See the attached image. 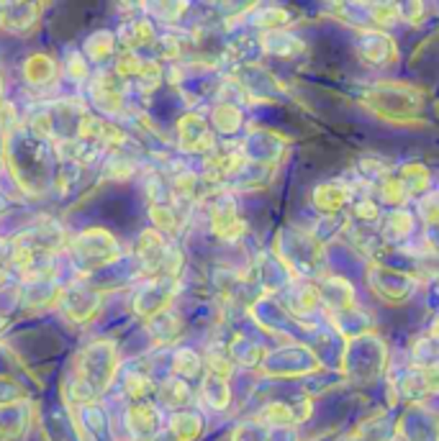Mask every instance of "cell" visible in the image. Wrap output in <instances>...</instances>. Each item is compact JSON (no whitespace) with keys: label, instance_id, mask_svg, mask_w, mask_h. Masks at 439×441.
Instances as JSON below:
<instances>
[{"label":"cell","instance_id":"obj_1","mask_svg":"<svg viewBox=\"0 0 439 441\" xmlns=\"http://www.w3.org/2000/svg\"><path fill=\"white\" fill-rule=\"evenodd\" d=\"M352 198V190L350 185H344V182H321L316 190H313V205L321 210H327V213H336V210H342Z\"/></svg>","mask_w":439,"mask_h":441},{"label":"cell","instance_id":"obj_2","mask_svg":"<svg viewBox=\"0 0 439 441\" xmlns=\"http://www.w3.org/2000/svg\"><path fill=\"white\" fill-rule=\"evenodd\" d=\"M155 36L152 34V26H149L147 21H131V23H126L124 29H121V39H124V44L126 46H139V44H147L149 39Z\"/></svg>","mask_w":439,"mask_h":441},{"label":"cell","instance_id":"obj_3","mask_svg":"<svg viewBox=\"0 0 439 441\" xmlns=\"http://www.w3.org/2000/svg\"><path fill=\"white\" fill-rule=\"evenodd\" d=\"M262 419L268 426H293L298 421V416L293 413V408H288L285 403H270L262 411Z\"/></svg>","mask_w":439,"mask_h":441},{"label":"cell","instance_id":"obj_4","mask_svg":"<svg viewBox=\"0 0 439 441\" xmlns=\"http://www.w3.org/2000/svg\"><path fill=\"white\" fill-rule=\"evenodd\" d=\"M380 198L386 203H393V205H403L406 198H409V190H406L401 177H388L380 185Z\"/></svg>","mask_w":439,"mask_h":441},{"label":"cell","instance_id":"obj_5","mask_svg":"<svg viewBox=\"0 0 439 441\" xmlns=\"http://www.w3.org/2000/svg\"><path fill=\"white\" fill-rule=\"evenodd\" d=\"M54 75V62H49V57H31L26 65V77L31 83H49L46 77Z\"/></svg>","mask_w":439,"mask_h":441},{"label":"cell","instance_id":"obj_6","mask_svg":"<svg viewBox=\"0 0 439 441\" xmlns=\"http://www.w3.org/2000/svg\"><path fill=\"white\" fill-rule=\"evenodd\" d=\"M172 426H175V434L180 436V441H190L201 434V419L193 416V413H183V416H178Z\"/></svg>","mask_w":439,"mask_h":441},{"label":"cell","instance_id":"obj_7","mask_svg":"<svg viewBox=\"0 0 439 441\" xmlns=\"http://www.w3.org/2000/svg\"><path fill=\"white\" fill-rule=\"evenodd\" d=\"M164 393H167V395H164V400H167L170 405H175V408L185 403L188 395H190L183 382H172V385H167V390H164Z\"/></svg>","mask_w":439,"mask_h":441},{"label":"cell","instance_id":"obj_8","mask_svg":"<svg viewBox=\"0 0 439 441\" xmlns=\"http://www.w3.org/2000/svg\"><path fill=\"white\" fill-rule=\"evenodd\" d=\"M378 213H380L378 203H372V201H360L358 205H355V216H358L360 221H375Z\"/></svg>","mask_w":439,"mask_h":441}]
</instances>
